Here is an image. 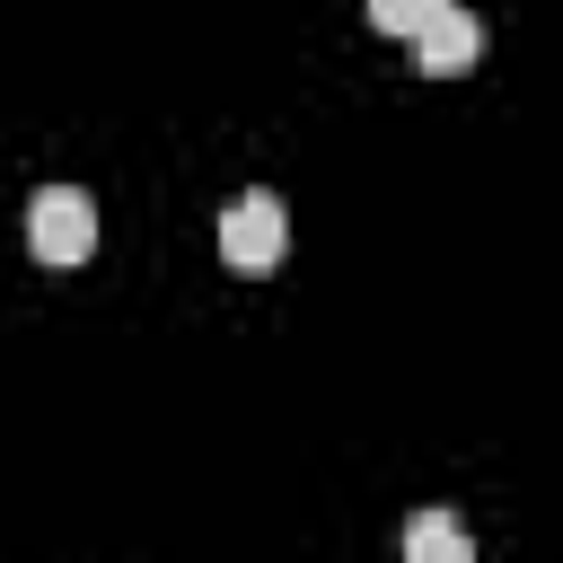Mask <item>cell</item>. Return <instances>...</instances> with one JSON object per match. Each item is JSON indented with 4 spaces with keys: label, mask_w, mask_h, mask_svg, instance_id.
<instances>
[{
    "label": "cell",
    "mask_w": 563,
    "mask_h": 563,
    "mask_svg": "<svg viewBox=\"0 0 563 563\" xmlns=\"http://www.w3.org/2000/svg\"><path fill=\"white\" fill-rule=\"evenodd\" d=\"M405 44H413V70H422V79H457V70L484 53V26H475V9L440 0V9H431V18L405 35Z\"/></svg>",
    "instance_id": "obj_3"
},
{
    "label": "cell",
    "mask_w": 563,
    "mask_h": 563,
    "mask_svg": "<svg viewBox=\"0 0 563 563\" xmlns=\"http://www.w3.org/2000/svg\"><path fill=\"white\" fill-rule=\"evenodd\" d=\"M405 554H413V563H466V528H457L449 510H413V519H405Z\"/></svg>",
    "instance_id": "obj_4"
},
{
    "label": "cell",
    "mask_w": 563,
    "mask_h": 563,
    "mask_svg": "<svg viewBox=\"0 0 563 563\" xmlns=\"http://www.w3.org/2000/svg\"><path fill=\"white\" fill-rule=\"evenodd\" d=\"M431 9H440V0H369V26H378V35H413Z\"/></svg>",
    "instance_id": "obj_5"
},
{
    "label": "cell",
    "mask_w": 563,
    "mask_h": 563,
    "mask_svg": "<svg viewBox=\"0 0 563 563\" xmlns=\"http://www.w3.org/2000/svg\"><path fill=\"white\" fill-rule=\"evenodd\" d=\"M26 246H35V264H88L97 255V202L79 185H44L26 202Z\"/></svg>",
    "instance_id": "obj_1"
},
{
    "label": "cell",
    "mask_w": 563,
    "mask_h": 563,
    "mask_svg": "<svg viewBox=\"0 0 563 563\" xmlns=\"http://www.w3.org/2000/svg\"><path fill=\"white\" fill-rule=\"evenodd\" d=\"M282 246H290V211H282V194H238L229 211H220V264L229 273H273L282 264Z\"/></svg>",
    "instance_id": "obj_2"
}]
</instances>
